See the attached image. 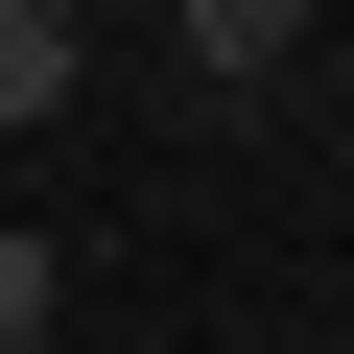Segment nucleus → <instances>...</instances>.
<instances>
[{"label": "nucleus", "instance_id": "obj_1", "mask_svg": "<svg viewBox=\"0 0 354 354\" xmlns=\"http://www.w3.org/2000/svg\"><path fill=\"white\" fill-rule=\"evenodd\" d=\"M95 95V48H71V0H0V142H24V118H71Z\"/></svg>", "mask_w": 354, "mask_h": 354}, {"label": "nucleus", "instance_id": "obj_2", "mask_svg": "<svg viewBox=\"0 0 354 354\" xmlns=\"http://www.w3.org/2000/svg\"><path fill=\"white\" fill-rule=\"evenodd\" d=\"M260 71H307L283 0H189V95H260Z\"/></svg>", "mask_w": 354, "mask_h": 354}]
</instances>
